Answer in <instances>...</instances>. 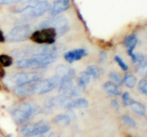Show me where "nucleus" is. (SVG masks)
<instances>
[{
  "label": "nucleus",
  "mask_w": 147,
  "mask_h": 137,
  "mask_svg": "<svg viewBox=\"0 0 147 137\" xmlns=\"http://www.w3.org/2000/svg\"><path fill=\"white\" fill-rule=\"evenodd\" d=\"M60 50H63L62 46L45 44L44 46H37V47L31 46V47H25L15 49L12 50L11 54L14 57L23 59L39 55V54L57 53Z\"/></svg>",
  "instance_id": "1"
},
{
  "label": "nucleus",
  "mask_w": 147,
  "mask_h": 137,
  "mask_svg": "<svg viewBox=\"0 0 147 137\" xmlns=\"http://www.w3.org/2000/svg\"><path fill=\"white\" fill-rule=\"evenodd\" d=\"M38 27L39 29H54L57 31V38H58L68 31V20L64 16H55L53 18H50L40 23Z\"/></svg>",
  "instance_id": "2"
},
{
  "label": "nucleus",
  "mask_w": 147,
  "mask_h": 137,
  "mask_svg": "<svg viewBox=\"0 0 147 137\" xmlns=\"http://www.w3.org/2000/svg\"><path fill=\"white\" fill-rule=\"evenodd\" d=\"M34 42L40 44H53L57 38V31L53 28H43L32 33L30 37Z\"/></svg>",
  "instance_id": "3"
},
{
  "label": "nucleus",
  "mask_w": 147,
  "mask_h": 137,
  "mask_svg": "<svg viewBox=\"0 0 147 137\" xmlns=\"http://www.w3.org/2000/svg\"><path fill=\"white\" fill-rule=\"evenodd\" d=\"M32 33L30 26L26 24L17 26L6 35V39L9 42H21L30 38Z\"/></svg>",
  "instance_id": "4"
},
{
  "label": "nucleus",
  "mask_w": 147,
  "mask_h": 137,
  "mask_svg": "<svg viewBox=\"0 0 147 137\" xmlns=\"http://www.w3.org/2000/svg\"><path fill=\"white\" fill-rule=\"evenodd\" d=\"M60 81V76L56 75L43 80H38L36 81L37 86V94H43L48 93L54 89L59 85Z\"/></svg>",
  "instance_id": "5"
},
{
  "label": "nucleus",
  "mask_w": 147,
  "mask_h": 137,
  "mask_svg": "<svg viewBox=\"0 0 147 137\" xmlns=\"http://www.w3.org/2000/svg\"><path fill=\"white\" fill-rule=\"evenodd\" d=\"M73 98L70 96L65 95L57 96H51L46 98L45 106V109L50 112V110L53 109L54 107L57 108H67L70 102Z\"/></svg>",
  "instance_id": "6"
},
{
  "label": "nucleus",
  "mask_w": 147,
  "mask_h": 137,
  "mask_svg": "<svg viewBox=\"0 0 147 137\" xmlns=\"http://www.w3.org/2000/svg\"><path fill=\"white\" fill-rule=\"evenodd\" d=\"M42 78V75L37 72H22L14 74L10 78V81L17 86L34 82Z\"/></svg>",
  "instance_id": "7"
},
{
  "label": "nucleus",
  "mask_w": 147,
  "mask_h": 137,
  "mask_svg": "<svg viewBox=\"0 0 147 137\" xmlns=\"http://www.w3.org/2000/svg\"><path fill=\"white\" fill-rule=\"evenodd\" d=\"M50 8V3L46 0H42V1H37L34 5H28L19 11L27 13V14L32 17H40L48 11Z\"/></svg>",
  "instance_id": "8"
},
{
  "label": "nucleus",
  "mask_w": 147,
  "mask_h": 137,
  "mask_svg": "<svg viewBox=\"0 0 147 137\" xmlns=\"http://www.w3.org/2000/svg\"><path fill=\"white\" fill-rule=\"evenodd\" d=\"M76 76V71L73 69L70 74L65 76H63L60 78V87H59V92L62 95L68 96L73 88V78Z\"/></svg>",
  "instance_id": "9"
},
{
  "label": "nucleus",
  "mask_w": 147,
  "mask_h": 137,
  "mask_svg": "<svg viewBox=\"0 0 147 137\" xmlns=\"http://www.w3.org/2000/svg\"><path fill=\"white\" fill-rule=\"evenodd\" d=\"M17 66L23 69H38L44 68L45 67L40 62L36 56L30 57V58L20 59L17 61Z\"/></svg>",
  "instance_id": "10"
},
{
  "label": "nucleus",
  "mask_w": 147,
  "mask_h": 137,
  "mask_svg": "<svg viewBox=\"0 0 147 137\" xmlns=\"http://www.w3.org/2000/svg\"><path fill=\"white\" fill-rule=\"evenodd\" d=\"M36 81L23 85L16 86L14 88V94L20 97H28L37 94Z\"/></svg>",
  "instance_id": "11"
},
{
  "label": "nucleus",
  "mask_w": 147,
  "mask_h": 137,
  "mask_svg": "<svg viewBox=\"0 0 147 137\" xmlns=\"http://www.w3.org/2000/svg\"><path fill=\"white\" fill-rule=\"evenodd\" d=\"M70 6V0H56L50 8V13L53 16H57L68 9Z\"/></svg>",
  "instance_id": "12"
},
{
  "label": "nucleus",
  "mask_w": 147,
  "mask_h": 137,
  "mask_svg": "<svg viewBox=\"0 0 147 137\" xmlns=\"http://www.w3.org/2000/svg\"><path fill=\"white\" fill-rule=\"evenodd\" d=\"M33 116L31 114H30L28 112H27L24 110L21 109L20 108H16L12 112L13 120L19 124H24V123L27 122Z\"/></svg>",
  "instance_id": "13"
},
{
  "label": "nucleus",
  "mask_w": 147,
  "mask_h": 137,
  "mask_svg": "<svg viewBox=\"0 0 147 137\" xmlns=\"http://www.w3.org/2000/svg\"><path fill=\"white\" fill-rule=\"evenodd\" d=\"M87 54L86 51L83 49H77L71 50L65 54L64 57L65 59L69 63H73L74 61H78V60L81 59L83 57Z\"/></svg>",
  "instance_id": "14"
},
{
  "label": "nucleus",
  "mask_w": 147,
  "mask_h": 137,
  "mask_svg": "<svg viewBox=\"0 0 147 137\" xmlns=\"http://www.w3.org/2000/svg\"><path fill=\"white\" fill-rule=\"evenodd\" d=\"M32 126V134L31 135H39L43 134L50 131V126L48 123L44 120H41Z\"/></svg>",
  "instance_id": "15"
},
{
  "label": "nucleus",
  "mask_w": 147,
  "mask_h": 137,
  "mask_svg": "<svg viewBox=\"0 0 147 137\" xmlns=\"http://www.w3.org/2000/svg\"><path fill=\"white\" fill-rule=\"evenodd\" d=\"M19 108L28 112L32 116L42 112V109L38 104H35L34 102H30V101L22 103L20 104Z\"/></svg>",
  "instance_id": "16"
},
{
  "label": "nucleus",
  "mask_w": 147,
  "mask_h": 137,
  "mask_svg": "<svg viewBox=\"0 0 147 137\" xmlns=\"http://www.w3.org/2000/svg\"><path fill=\"white\" fill-rule=\"evenodd\" d=\"M89 106V103L87 99L84 98H78L76 99H72L70 102L67 108H86Z\"/></svg>",
  "instance_id": "17"
},
{
  "label": "nucleus",
  "mask_w": 147,
  "mask_h": 137,
  "mask_svg": "<svg viewBox=\"0 0 147 137\" xmlns=\"http://www.w3.org/2000/svg\"><path fill=\"white\" fill-rule=\"evenodd\" d=\"M138 39L137 37L135 34H130L127 36L124 39V45L127 48L128 52L129 51H133L134 48L137 44Z\"/></svg>",
  "instance_id": "18"
},
{
  "label": "nucleus",
  "mask_w": 147,
  "mask_h": 137,
  "mask_svg": "<svg viewBox=\"0 0 147 137\" xmlns=\"http://www.w3.org/2000/svg\"><path fill=\"white\" fill-rule=\"evenodd\" d=\"M129 55L131 57L134 64L137 67H141L146 63V57L141 53H134V51H129Z\"/></svg>",
  "instance_id": "19"
},
{
  "label": "nucleus",
  "mask_w": 147,
  "mask_h": 137,
  "mask_svg": "<svg viewBox=\"0 0 147 137\" xmlns=\"http://www.w3.org/2000/svg\"><path fill=\"white\" fill-rule=\"evenodd\" d=\"M103 88L111 95L120 96L121 94L120 89L119 88V86L116 85L111 81H108V82L105 83L103 84Z\"/></svg>",
  "instance_id": "20"
},
{
  "label": "nucleus",
  "mask_w": 147,
  "mask_h": 137,
  "mask_svg": "<svg viewBox=\"0 0 147 137\" xmlns=\"http://www.w3.org/2000/svg\"><path fill=\"white\" fill-rule=\"evenodd\" d=\"M129 105L131 106V109L133 110L134 112L136 113L138 115L144 116L145 114H146V108H145V106L142 103L131 100Z\"/></svg>",
  "instance_id": "21"
},
{
  "label": "nucleus",
  "mask_w": 147,
  "mask_h": 137,
  "mask_svg": "<svg viewBox=\"0 0 147 137\" xmlns=\"http://www.w3.org/2000/svg\"><path fill=\"white\" fill-rule=\"evenodd\" d=\"M53 121L57 125L60 126H65L70 124L71 120L67 114H58L53 118Z\"/></svg>",
  "instance_id": "22"
},
{
  "label": "nucleus",
  "mask_w": 147,
  "mask_h": 137,
  "mask_svg": "<svg viewBox=\"0 0 147 137\" xmlns=\"http://www.w3.org/2000/svg\"><path fill=\"white\" fill-rule=\"evenodd\" d=\"M86 71H87V72L90 74V76L93 77L94 79H97V78L99 77V76L104 72L103 68H98V67H97L96 66H94V65L88 66Z\"/></svg>",
  "instance_id": "23"
},
{
  "label": "nucleus",
  "mask_w": 147,
  "mask_h": 137,
  "mask_svg": "<svg viewBox=\"0 0 147 137\" xmlns=\"http://www.w3.org/2000/svg\"><path fill=\"white\" fill-rule=\"evenodd\" d=\"M90 74L87 72V71H85L80 74V76L78 78V85H79L80 86L83 87V88H86V86L87 84H88L90 81Z\"/></svg>",
  "instance_id": "24"
},
{
  "label": "nucleus",
  "mask_w": 147,
  "mask_h": 137,
  "mask_svg": "<svg viewBox=\"0 0 147 137\" xmlns=\"http://www.w3.org/2000/svg\"><path fill=\"white\" fill-rule=\"evenodd\" d=\"M73 70V68H70L68 66L65 65V64H61V65L57 66L55 69V72L57 75L60 76V78H61L63 76H65L67 74H70Z\"/></svg>",
  "instance_id": "25"
},
{
  "label": "nucleus",
  "mask_w": 147,
  "mask_h": 137,
  "mask_svg": "<svg viewBox=\"0 0 147 137\" xmlns=\"http://www.w3.org/2000/svg\"><path fill=\"white\" fill-rule=\"evenodd\" d=\"M123 82L129 88H134L136 84V77L134 74L128 73L125 75Z\"/></svg>",
  "instance_id": "26"
},
{
  "label": "nucleus",
  "mask_w": 147,
  "mask_h": 137,
  "mask_svg": "<svg viewBox=\"0 0 147 137\" xmlns=\"http://www.w3.org/2000/svg\"><path fill=\"white\" fill-rule=\"evenodd\" d=\"M109 78H110L111 81L113 84H115L117 86H121L122 84V78L120 74L117 72H112L110 74L109 76Z\"/></svg>",
  "instance_id": "27"
},
{
  "label": "nucleus",
  "mask_w": 147,
  "mask_h": 137,
  "mask_svg": "<svg viewBox=\"0 0 147 137\" xmlns=\"http://www.w3.org/2000/svg\"><path fill=\"white\" fill-rule=\"evenodd\" d=\"M0 64L3 67H9L12 64V58L6 54L0 55Z\"/></svg>",
  "instance_id": "28"
},
{
  "label": "nucleus",
  "mask_w": 147,
  "mask_h": 137,
  "mask_svg": "<svg viewBox=\"0 0 147 137\" xmlns=\"http://www.w3.org/2000/svg\"><path fill=\"white\" fill-rule=\"evenodd\" d=\"M85 91V88L83 87L80 86L79 85H78L77 86H73V88H72L71 91L69 94V96L70 97H78L80 96L82 94H83V91Z\"/></svg>",
  "instance_id": "29"
},
{
  "label": "nucleus",
  "mask_w": 147,
  "mask_h": 137,
  "mask_svg": "<svg viewBox=\"0 0 147 137\" xmlns=\"http://www.w3.org/2000/svg\"><path fill=\"white\" fill-rule=\"evenodd\" d=\"M123 120L128 126L131 127H136V123L130 116L129 115H123Z\"/></svg>",
  "instance_id": "30"
},
{
  "label": "nucleus",
  "mask_w": 147,
  "mask_h": 137,
  "mask_svg": "<svg viewBox=\"0 0 147 137\" xmlns=\"http://www.w3.org/2000/svg\"><path fill=\"white\" fill-rule=\"evenodd\" d=\"M115 60H116V62L118 63V64L120 66V67L122 68V70H123V71H127V70L129 69V67H128V66L126 65L125 61L122 59L121 57H119V56H116V57H115Z\"/></svg>",
  "instance_id": "31"
},
{
  "label": "nucleus",
  "mask_w": 147,
  "mask_h": 137,
  "mask_svg": "<svg viewBox=\"0 0 147 137\" xmlns=\"http://www.w3.org/2000/svg\"><path fill=\"white\" fill-rule=\"evenodd\" d=\"M139 88L144 94H147V82L145 79H142L139 83Z\"/></svg>",
  "instance_id": "32"
},
{
  "label": "nucleus",
  "mask_w": 147,
  "mask_h": 137,
  "mask_svg": "<svg viewBox=\"0 0 147 137\" xmlns=\"http://www.w3.org/2000/svg\"><path fill=\"white\" fill-rule=\"evenodd\" d=\"M108 59L107 53L104 51H101L99 54V63L100 64H104Z\"/></svg>",
  "instance_id": "33"
},
{
  "label": "nucleus",
  "mask_w": 147,
  "mask_h": 137,
  "mask_svg": "<svg viewBox=\"0 0 147 137\" xmlns=\"http://www.w3.org/2000/svg\"><path fill=\"white\" fill-rule=\"evenodd\" d=\"M21 2V0H0V5H11Z\"/></svg>",
  "instance_id": "34"
},
{
  "label": "nucleus",
  "mask_w": 147,
  "mask_h": 137,
  "mask_svg": "<svg viewBox=\"0 0 147 137\" xmlns=\"http://www.w3.org/2000/svg\"><path fill=\"white\" fill-rule=\"evenodd\" d=\"M66 114L68 116L70 120H76L77 118V116H76V112L73 111V108H67Z\"/></svg>",
  "instance_id": "35"
},
{
  "label": "nucleus",
  "mask_w": 147,
  "mask_h": 137,
  "mask_svg": "<svg viewBox=\"0 0 147 137\" xmlns=\"http://www.w3.org/2000/svg\"><path fill=\"white\" fill-rule=\"evenodd\" d=\"M122 98H123V103H124L125 105H129L131 99L130 94H129V93L125 92L124 94H123V97H122Z\"/></svg>",
  "instance_id": "36"
},
{
  "label": "nucleus",
  "mask_w": 147,
  "mask_h": 137,
  "mask_svg": "<svg viewBox=\"0 0 147 137\" xmlns=\"http://www.w3.org/2000/svg\"><path fill=\"white\" fill-rule=\"evenodd\" d=\"M146 69H147V65H146V62L144 63V64H142L141 67H139V73L140 75L142 76H145L146 74Z\"/></svg>",
  "instance_id": "37"
},
{
  "label": "nucleus",
  "mask_w": 147,
  "mask_h": 137,
  "mask_svg": "<svg viewBox=\"0 0 147 137\" xmlns=\"http://www.w3.org/2000/svg\"><path fill=\"white\" fill-rule=\"evenodd\" d=\"M111 104H112V106H113L116 108V109H119V108H120V105H119V101H116V100H115V99L112 100Z\"/></svg>",
  "instance_id": "38"
},
{
  "label": "nucleus",
  "mask_w": 147,
  "mask_h": 137,
  "mask_svg": "<svg viewBox=\"0 0 147 137\" xmlns=\"http://www.w3.org/2000/svg\"><path fill=\"white\" fill-rule=\"evenodd\" d=\"M49 137H60V136H59V134L53 131V132L50 133V135H49Z\"/></svg>",
  "instance_id": "39"
},
{
  "label": "nucleus",
  "mask_w": 147,
  "mask_h": 137,
  "mask_svg": "<svg viewBox=\"0 0 147 137\" xmlns=\"http://www.w3.org/2000/svg\"><path fill=\"white\" fill-rule=\"evenodd\" d=\"M40 1V0H21V2L24 3H32V2H37V1Z\"/></svg>",
  "instance_id": "40"
},
{
  "label": "nucleus",
  "mask_w": 147,
  "mask_h": 137,
  "mask_svg": "<svg viewBox=\"0 0 147 137\" xmlns=\"http://www.w3.org/2000/svg\"><path fill=\"white\" fill-rule=\"evenodd\" d=\"M4 41V34L3 33L0 31V41Z\"/></svg>",
  "instance_id": "41"
},
{
  "label": "nucleus",
  "mask_w": 147,
  "mask_h": 137,
  "mask_svg": "<svg viewBox=\"0 0 147 137\" xmlns=\"http://www.w3.org/2000/svg\"><path fill=\"white\" fill-rule=\"evenodd\" d=\"M4 75V71L3 68L0 67V76H3Z\"/></svg>",
  "instance_id": "42"
},
{
  "label": "nucleus",
  "mask_w": 147,
  "mask_h": 137,
  "mask_svg": "<svg viewBox=\"0 0 147 137\" xmlns=\"http://www.w3.org/2000/svg\"><path fill=\"white\" fill-rule=\"evenodd\" d=\"M29 137H45L42 134H39V135H30Z\"/></svg>",
  "instance_id": "43"
},
{
  "label": "nucleus",
  "mask_w": 147,
  "mask_h": 137,
  "mask_svg": "<svg viewBox=\"0 0 147 137\" xmlns=\"http://www.w3.org/2000/svg\"><path fill=\"white\" fill-rule=\"evenodd\" d=\"M0 137H3V136H0Z\"/></svg>",
  "instance_id": "44"
}]
</instances>
